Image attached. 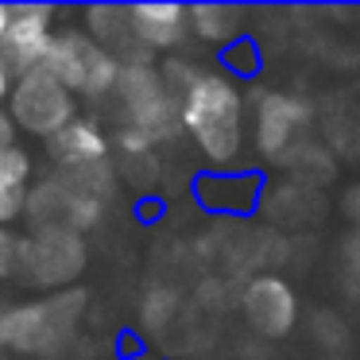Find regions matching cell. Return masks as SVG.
<instances>
[{"label": "cell", "instance_id": "obj_1", "mask_svg": "<svg viewBox=\"0 0 360 360\" xmlns=\"http://www.w3.org/2000/svg\"><path fill=\"white\" fill-rule=\"evenodd\" d=\"M182 132L210 163L225 167L244 148V97L225 74H198L179 97Z\"/></svg>", "mask_w": 360, "mask_h": 360}, {"label": "cell", "instance_id": "obj_2", "mask_svg": "<svg viewBox=\"0 0 360 360\" xmlns=\"http://www.w3.org/2000/svg\"><path fill=\"white\" fill-rule=\"evenodd\" d=\"M112 94H117V105H120V124L143 132L151 143L174 140L182 132L179 97L167 89L163 74H159V66L151 58L124 63Z\"/></svg>", "mask_w": 360, "mask_h": 360}, {"label": "cell", "instance_id": "obj_3", "mask_svg": "<svg viewBox=\"0 0 360 360\" xmlns=\"http://www.w3.org/2000/svg\"><path fill=\"white\" fill-rule=\"evenodd\" d=\"M43 70L55 74L74 97L101 101V97H109L117 89L124 63L112 51H105L101 43H94L82 27H63L47 55V63H43Z\"/></svg>", "mask_w": 360, "mask_h": 360}, {"label": "cell", "instance_id": "obj_4", "mask_svg": "<svg viewBox=\"0 0 360 360\" xmlns=\"http://www.w3.org/2000/svg\"><path fill=\"white\" fill-rule=\"evenodd\" d=\"M82 318V290L78 295H55L24 306H0V349L16 352H55L66 345Z\"/></svg>", "mask_w": 360, "mask_h": 360}, {"label": "cell", "instance_id": "obj_5", "mask_svg": "<svg viewBox=\"0 0 360 360\" xmlns=\"http://www.w3.org/2000/svg\"><path fill=\"white\" fill-rule=\"evenodd\" d=\"M4 109L12 112L20 136H32V140H55L66 124L78 120V97L39 66V70H27L12 82V94L4 101Z\"/></svg>", "mask_w": 360, "mask_h": 360}, {"label": "cell", "instance_id": "obj_6", "mask_svg": "<svg viewBox=\"0 0 360 360\" xmlns=\"http://www.w3.org/2000/svg\"><path fill=\"white\" fill-rule=\"evenodd\" d=\"M58 20H66V12L55 4H8V27L0 39V58L8 63L16 78L47 63L51 47L63 32Z\"/></svg>", "mask_w": 360, "mask_h": 360}, {"label": "cell", "instance_id": "obj_7", "mask_svg": "<svg viewBox=\"0 0 360 360\" xmlns=\"http://www.w3.org/2000/svg\"><path fill=\"white\" fill-rule=\"evenodd\" d=\"M16 267L27 275V283L39 287H66L86 267V244L70 229H35L16 252Z\"/></svg>", "mask_w": 360, "mask_h": 360}, {"label": "cell", "instance_id": "obj_8", "mask_svg": "<svg viewBox=\"0 0 360 360\" xmlns=\"http://www.w3.org/2000/svg\"><path fill=\"white\" fill-rule=\"evenodd\" d=\"M252 128H256L259 155L279 159L283 151L295 148L298 136L310 128V105L295 94L256 89V97H252Z\"/></svg>", "mask_w": 360, "mask_h": 360}, {"label": "cell", "instance_id": "obj_9", "mask_svg": "<svg viewBox=\"0 0 360 360\" xmlns=\"http://www.w3.org/2000/svg\"><path fill=\"white\" fill-rule=\"evenodd\" d=\"M240 310L259 337L279 341V337H287L295 329L298 298L287 279H279V275H256V279H248V287L240 295Z\"/></svg>", "mask_w": 360, "mask_h": 360}, {"label": "cell", "instance_id": "obj_10", "mask_svg": "<svg viewBox=\"0 0 360 360\" xmlns=\"http://www.w3.org/2000/svg\"><path fill=\"white\" fill-rule=\"evenodd\" d=\"M109 155H112V136L89 117H78L74 124H66L55 140H47V159L58 174L101 167V163H109Z\"/></svg>", "mask_w": 360, "mask_h": 360}, {"label": "cell", "instance_id": "obj_11", "mask_svg": "<svg viewBox=\"0 0 360 360\" xmlns=\"http://www.w3.org/2000/svg\"><path fill=\"white\" fill-rule=\"evenodd\" d=\"M128 20H132V39L143 55L174 51L190 35V16L182 4H128Z\"/></svg>", "mask_w": 360, "mask_h": 360}, {"label": "cell", "instance_id": "obj_12", "mask_svg": "<svg viewBox=\"0 0 360 360\" xmlns=\"http://www.w3.org/2000/svg\"><path fill=\"white\" fill-rule=\"evenodd\" d=\"M78 27L89 35L94 43H101L105 51L120 58V63H140L151 58L136 47L132 39V20H128V4H89L78 12Z\"/></svg>", "mask_w": 360, "mask_h": 360}, {"label": "cell", "instance_id": "obj_13", "mask_svg": "<svg viewBox=\"0 0 360 360\" xmlns=\"http://www.w3.org/2000/svg\"><path fill=\"white\" fill-rule=\"evenodd\" d=\"M35 182V155L16 143L0 151V229H12L20 217H27Z\"/></svg>", "mask_w": 360, "mask_h": 360}, {"label": "cell", "instance_id": "obj_14", "mask_svg": "<svg viewBox=\"0 0 360 360\" xmlns=\"http://www.w3.org/2000/svg\"><path fill=\"white\" fill-rule=\"evenodd\" d=\"M275 163L287 171L290 182H298V186L306 190H321L333 182L337 174V159L329 148H321V143H310V140H298L295 148H287Z\"/></svg>", "mask_w": 360, "mask_h": 360}, {"label": "cell", "instance_id": "obj_15", "mask_svg": "<svg viewBox=\"0 0 360 360\" xmlns=\"http://www.w3.org/2000/svg\"><path fill=\"white\" fill-rule=\"evenodd\" d=\"M190 35H198L202 43H229L240 35L244 12L233 4H190Z\"/></svg>", "mask_w": 360, "mask_h": 360}, {"label": "cell", "instance_id": "obj_16", "mask_svg": "<svg viewBox=\"0 0 360 360\" xmlns=\"http://www.w3.org/2000/svg\"><path fill=\"white\" fill-rule=\"evenodd\" d=\"M321 213V198L318 190H306L298 182H283L271 198H267V217L283 221V225H306Z\"/></svg>", "mask_w": 360, "mask_h": 360}, {"label": "cell", "instance_id": "obj_17", "mask_svg": "<svg viewBox=\"0 0 360 360\" xmlns=\"http://www.w3.org/2000/svg\"><path fill=\"white\" fill-rule=\"evenodd\" d=\"M174 310H179V295H174L171 287H151L148 298H143V306H140V318L151 333H159V329L171 326Z\"/></svg>", "mask_w": 360, "mask_h": 360}, {"label": "cell", "instance_id": "obj_18", "mask_svg": "<svg viewBox=\"0 0 360 360\" xmlns=\"http://www.w3.org/2000/svg\"><path fill=\"white\" fill-rule=\"evenodd\" d=\"M16 252H20V240L12 236V229H0V279L16 271Z\"/></svg>", "mask_w": 360, "mask_h": 360}, {"label": "cell", "instance_id": "obj_19", "mask_svg": "<svg viewBox=\"0 0 360 360\" xmlns=\"http://www.w3.org/2000/svg\"><path fill=\"white\" fill-rule=\"evenodd\" d=\"M314 333H318V341H326V333H329V345H341L345 341V326L333 318V314H326V310L314 318Z\"/></svg>", "mask_w": 360, "mask_h": 360}, {"label": "cell", "instance_id": "obj_20", "mask_svg": "<svg viewBox=\"0 0 360 360\" xmlns=\"http://www.w3.org/2000/svg\"><path fill=\"white\" fill-rule=\"evenodd\" d=\"M341 264H345V271L360 275V229H352V233L345 236V244H341Z\"/></svg>", "mask_w": 360, "mask_h": 360}, {"label": "cell", "instance_id": "obj_21", "mask_svg": "<svg viewBox=\"0 0 360 360\" xmlns=\"http://www.w3.org/2000/svg\"><path fill=\"white\" fill-rule=\"evenodd\" d=\"M16 143H20V128H16V120H12V112L0 105V151L16 148Z\"/></svg>", "mask_w": 360, "mask_h": 360}, {"label": "cell", "instance_id": "obj_22", "mask_svg": "<svg viewBox=\"0 0 360 360\" xmlns=\"http://www.w3.org/2000/svg\"><path fill=\"white\" fill-rule=\"evenodd\" d=\"M341 210H345V217L352 221V229H360V182L341 194Z\"/></svg>", "mask_w": 360, "mask_h": 360}, {"label": "cell", "instance_id": "obj_23", "mask_svg": "<svg viewBox=\"0 0 360 360\" xmlns=\"http://www.w3.org/2000/svg\"><path fill=\"white\" fill-rule=\"evenodd\" d=\"M4 27H8V4H0V39H4Z\"/></svg>", "mask_w": 360, "mask_h": 360}]
</instances>
